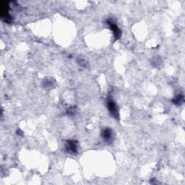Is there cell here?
I'll return each instance as SVG.
<instances>
[{
	"label": "cell",
	"instance_id": "obj_1",
	"mask_svg": "<svg viewBox=\"0 0 185 185\" xmlns=\"http://www.w3.org/2000/svg\"><path fill=\"white\" fill-rule=\"evenodd\" d=\"M66 151L71 154H75L77 153V142L75 141L69 140L67 142L65 147Z\"/></svg>",
	"mask_w": 185,
	"mask_h": 185
},
{
	"label": "cell",
	"instance_id": "obj_5",
	"mask_svg": "<svg viewBox=\"0 0 185 185\" xmlns=\"http://www.w3.org/2000/svg\"><path fill=\"white\" fill-rule=\"evenodd\" d=\"M183 101H184V97H183V95H177V96L174 99L173 102H174L176 104H181V103L183 102Z\"/></svg>",
	"mask_w": 185,
	"mask_h": 185
},
{
	"label": "cell",
	"instance_id": "obj_2",
	"mask_svg": "<svg viewBox=\"0 0 185 185\" xmlns=\"http://www.w3.org/2000/svg\"><path fill=\"white\" fill-rule=\"evenodd\" d=\"M108 108H109V112H110L114 117H117L119 116L118 109H117V107L114 101L111 100H109L108 101Z\"/></svg>",
	"mask_w": 185,
	"mask_h": 185
},
{
	"label": "cell",
	"instance_id": "obj_3",
	"mask_svg": "<svg viewBox=\"0 0 185 185\" xmlns=\"http://www.w3.org/2000/svg\"><path fill=\"white\" fill-rule=\"evenodd\" d=\"M102 137L103 140H106V142H111V140L113 139V134L110 129L106 128L103 130L102 132Z\"/></svg>",
	"mask_w": 185,
	"mask_h": 185
},
{
	"label": "cell",
	"instance_id": "obj_4",
	"mask_svg": "<svg viewBox=\"0 0 185 185\" xmlns=\"http://www.w3.org/2000/svg\"><path fill=\"white\" fill-rule=\"evenodd\" d=\"M108 23H109V25H110L113 33H114L115 39H119V38H120V35H121V31H120V30H119V28L117 27V25H116V24L113 23L111 21H108Z\"/></svg>",
	"mask_w": 185,
	"mask_h": 185
}]
</instances>
